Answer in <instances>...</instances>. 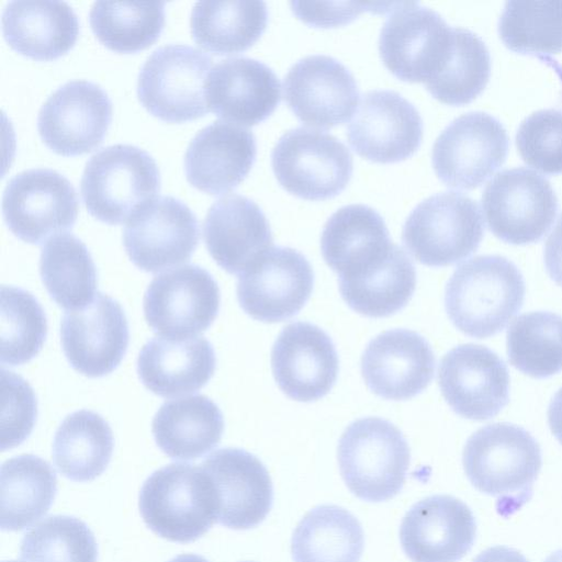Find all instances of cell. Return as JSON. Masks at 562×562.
I'll use <instances>...</instances> for the list:
<instances>
[{
	"instance_id": "10",
	"label": "cell",
	"mask_w": 562,
	"mask_h": 562,
	"mask_svg": "<svg viewBox=\"0 0 562 562\" xmlns=\"http://www.w3.org/2000/svg\"><path fill=\"white\" fill-rule=\"evenodd\" d=\"M482 207L490 231L513 245L538 241L551 227L558 198L536 170L515 167L497 172L485 186Z\"/></svg>"
},
{
	"instance_id": "15",
	"label": "cell",
	"mask_w": 562,
	"mask_h": 562,
	"mask_svg": "<svg viewBox=\"0 0 562 562\" xmlns=\"http://www.w3.org/2000/svg\"><path fill=\"white\" fill-rule=\"evenodd\" d=\"M314 272L307 259L290 247H271L243 271L237 300L246 314L265 323L295 316L308 301Z\"/></svg>"
},
{
	"instance_id": "45",
	"label": "cell",
	"mask_w": 562,
	"mask_h": 562,
	"mask_svg": "<svg viewBox=\"0 0 562 562\" xmlns=\"http://www.w3.org/2000/svg\"><path fill=\"white\" fill-rule=\"evenodd\" d=\"M1 450L22 443L32 432L37 401L31 385L14 372L1 369Z\"/></svg>"
},
{
	"instance_id": "23",
	"label": "cell",
	"mask_w": 562,
	"mask_h": 562,
	"mask_svg": "<svg viewBox=\"0 0 562 562\" xmlns=\"http://www.w3.org/2000/svg\"><path fill=\"white\" fill-rule=\"evenodd\" d=\"M476 522L471 509L450 495L415 503L400 527V541L412 562H458L472 548Z\"/></svg>"
},
{
	"instance_id": "12",
	"label": "cell",
	"mask_w": 562,
	"mask_h": 562,
	"mask_svg": "<svg viewBox=\"0 0 562 562\" xmlns=\"http://www.w3.org/2000/svg\"><path fill=\"white\" fill-rule=\"evenodd\" d=\"M78 207L72 183L49 168H31L14 175L2 195L7 226L31 244H41L50 235L71 228Z\"/></svg>"
},
{
	"instance_id": "11",
	"label": "cell",
	"mask_w": 562,
	"mask_h": 562,
	"mask_svg": "<svg viewBox=\"0 0 562 562\" xmlns=\"http://www.w3.org/2000/svg\"><path fill=\"white\" fill-rule=\"evenodd\" d=\"M508 146L507 132L495 116L471 111L441 131L432 146L431 162L446 186L469 190L503 165Z\"/></svg>"
},
{
	"instance_id": "16",
	"label": "cell",
	"mask_w": 562,
	"mask_h": 562,
	"mask_svg": "<svg viewBox=\"0 0 562 562\" xmlns=\"http://www.w3.org/2000/svg\"><path fill=\"white\" fill-rule=\"evenodd\" d=\"M112 120V102L98 83L74 79L59 86L42 104L37 130L55 153L74 156L92 150Z\"/></svg>"
},
{
	"instance_id": "19",
	"label": "cell",
	"mask_w": 562,
	"mask_h": 562,
	"mask_svg": "<svg viewBox=\"0 0 562 562\" xmlns=\"http://www.w3.org/2000/svg\"><path fill=\"white\" fill-rule=\"evenodd\" d=\"M60 340L70 366L89 378L117 368L126 353L130 331L121 304L98 292L87 306L67 312L60 323Z\"/></svg>"
},
{
	"instance_id": "26",
	"label": "cell",
	"mask_w": 562,
	"mask_h": 562,
	"mask_svg": "<svg viewBox=\"0 0 562 562\" xmlns=\"http://www.w3.org/2000/svg\"><path fill=\"white\" fill-rule=\"evenodd\" d=\"M205 98L217 116L251 126L273 113L281 99V87L278 76L262 61L229 57L210 70Z\"/></svg>"
},
{
	"instance_id": "30",
	"label": "cell",
	"mask_w": 562,
	"mask_h": 562,
	"mask_svg": "<svg viewBox=\"0 0 562 562\" xmlns=\"http://www.w3.org/2000/svg\"><path fill=\"white\" fill-rule=\"evenodd\" d=\"M1 21L10 46L35 59L65 54L79 34V19L65 1L13 0L4 5Z\"/></svg>"
},
{
	"instance_id": "29",
	"label": "cell",
	"mask_w": 562,
	"mask_h": 562,
	"mask_svg": "<svg viewBox=\"0 0 562 562\" xmlns=\"http://www.w3.org/2000/svg\"><path fill=\"white\" fill-rule=\"evenodd\" d=\"M215 368L214 348L203 337L157 336L144 345L137 358L142 383L161 397L196 392L209 382Z\"/></svg>"
},
{
	"instance_id": "49",
	"label": "cell",
	"mask_w": 562,
	"mask_h": 562,
	"mask_svg": "<svg viewBox=\"0 0 562 562\" xmlns=\"http://www.w3.org/2000/svg\"><path fill=\"white\" fill-rule=\"evenodd\" d=\"M548 424L553 436L562 445V387L557 391L549 404Z\"/></svg>"
},
{
	"instance_id": "9",
	"label": "cell",
	"mask_w": 562,
	"mask_h": 562,
	"mask_svg": "<svg viewBox=\"0 0 562 562\" xmlns=\"http://www.w3.org/2000/svg\"><path fill=\"white\" fill-rule=\"evenodd\" d=\"M271 165L279 183L305 200H326L349 183L350 150L331 134L306 127L292 128L278 139Z\"/></svg>"
},
{
	"instance_id": "42",
	"label": "cell",
	"mask_w": 562,
	"mask_h": 562,
	"mask_svg": "<svg viewBox=\"0 0 562 562\" xmlns=\"http://www.w3.org/2000/svg\"><path fill=\"white\" fill-rule=\"evenodd\" d=\"M1 363L20 366L41 351L47 335L46 315L36 297L15 286H1Z\"/></svg>"
},
{
	"instance_id": "14",
	"label": "cell",
	"mask_w": 562,
	"mask_h": 562,
	"mask_svg": "<svg viewBox=\"0 0 562 562\" xmlns=\"http://www.w3.org/2000/svg\"><path fill=\"white\" fill-rule=\"evenodd\" d=\"M199 237L198 217L172 195L155 196L142 205L123 229V244L131 261L151 273L189 261Z\"/></svg>"
},
{
	"instance_id": "36",
	"label": "cell",
	"mask_w": 562,
	"mask_h": 562,
	"mask_svg": "<svg viewBox=\"0 0 562 562\" xmlns=\"http://www.w3.org/2000/svg\"><path fill=\"white\" fill-rule=\"evenodd\" d=\"M113 448L109 424L99 414L82 409L68 415L56 430L53 459L65 477L89 482L104 472Z\"/></svg>"
},
{
	"instance_id": "52",
	"label": "cell",
	"mask_w": 562,
	"mask_h": 562,
	"mask_svg": "<svg viewBox=\"0 0 562 562\" xmlns=\"http://www.w3.org/2000/svg\"><path fill=\"white\" fill-rule=\"evenodd\" d=\"M8 562H16V561H8Z\"/></svg>"
},
{
	"instance_id": "18",
	"label": "cell",
	"mask_w": 562,
	"mask_h": 562,
	"mask_svg": "<svg viewBox=\"0 0 562 562\" xmlns=\"http://www.w3.org/2000/svg\"><path fill=\"white\" fill-rule=\"evenodd\" d=\"M424 124L417 109L393 90H371L360 100L347 126L353 150L374 162L411 157L420 146Z\"/></svg>"
},
{
	"instance_id": "37",
	"label": "cell",
	"mask_w": 562,
	"mask_h": 562,
	"mask_svg": "<svg viewBox=\"0 0 562 562\" xmlns=\"http://www.w3.org/2000/svg\"><path fill=\"white\" fill-rule=\"evenodd\" d=\"M165 1H95L89 21L95 36L119 52L150 45L165 24Z\"/></svg>"
},
{
	"instance_id": "25",
	"label": "cell",
	"mask_w": 562,
	"mask_h": 562,
	"mask_svg": "<svg viewBox=\"0 0 562 562\" xmlns=\"http://www.w3.org/2000/svg\"><path fill=\"white\" fill-rule=\"evenodd\" d=\"M200 465L217 493V522L243 530L256 527L267 517L273 487L268 470L257 457L244 449L223 448Z\"/></svg>"
},
{
	"instance_id": "47",
	"label": "cell",
	"mask_w": 562,
	"mask_h": 562,
	"mask_svg": "<svg viewBox=\"0 0 562 562\" xmlns=\"http://www.w3.org/2000/svg\"><path fill=\"white\" fill-rule=\"evenodd\" d=\"M543 257L547 273L562 286V213L546 241Z\"/></svg>"
},
{
	"instance_id": "21",
	"label": "cell",
	"mask_w": 562,
	"mask_h": 562,
	"mask_svg": "<svg viewBox=\"0 0 562 562\" xmlns=\"http://www.w3.org/2000/svg\"><path fill=\"white\" fill-rule=\"evenodd\" d=\"M396 247L383 217L364 204L337 210L321 237L323 258L338 274L339 283L369 277L389 261Z\"/></svg>"
},
{
	"instance_id": "31",
	"label": "cell",
	"mask_w": 562,
	"mask_h": 562,
	"mask_svg": "<svg viewBox=\"0 0 562 562\" xmlns=\"http://www.w3.org/2000/svg\"><path fill=\"white\" fill-rule=\"evenodd\" d=\"M151 431L157 446L168 457L193 460L218 445L224 417L211 398L192 395L165 402L154 416Z\"/></svg>"
},
{
	"instance_id": "39",
	"label": "cell",
	"mask_w": 562,
	"mask_h": 562,
	"mask_svg": "<svg viewBox=\"0 0 562 562\" xmlns=\"http://www.w3.org/2000/svg\"><path fill=\"white\" fill-rule=\"evenodd\" d=\"M415 288V266L400 246L390 260L371 276L339 283L341 297L348 306L374 318L390 316L405 307Z\"/></svg>"
},
{
	"instance_id": "24",
	"label": "cell",
	"mask_w": 562,
	"mask_h": 562,
	"mask_svg": "<svg viewBox=\"0 0 562 562\" xmlns=\"http://www.w3.org/2000/svg\"><path fill=\"white\" fill-rule=\"evenodd\" d=\"M436 359L428 341L416 331L396 328L379 334L361 357L367 386L385 400L403 401L431 382Z\"/></svg>"
},
{
	"instance_id": "1",
	"label": "cell",
	"mask_w": 562,
	"mask_h": 562,
	"mask_svg": "<svg viewBox=\"0 0 562 562\" xmlns=\"http://www.w3.org/2000/svg\"><path fill=\"white\" fill-rule=\"evenodd\" d=\"M526 285L507 258L484 255L461 263L447 282L445 308L463 334L487 338L502 331L521 308Z\"/></svg>"
},
{
	"instance_id": "48",
	"label": "cell",
	"mask_w": 562,
	"mask_h": 562,
	"mask_svg": "<svg viewBox=\"0 0 562 562\" xmlns=\"http://www.w3.org/2000/svg\"><path fill=\"white\" fill-rule=\"evenodd\" d=\"M473 562H528L517 550L496 546L481 552Z\"/></svg>"
},
{
	"instance_id": "17",
	"label": "cell",
	"mask_w": 562,
	"mask_h": 562,
	"mask_svg": "<svg viewBox=\"0 0 562 562\" xmlns=\"http://www.w3.org/2000/svg\"><path fill=\"white\" fill-rule=\"evenodd\" d=\"M438 383L452 411L472 420L495 417L509 400L505 362L481 345L465 344L448 351L439 364Z\"/></svg>"
},
{
	"instance_id": "3",
	"label": "cell",
	"mask_w": 562,
	"mask_h": 562,
	"mask_svg": "<svg viewBox=\"0 0 562 562\" xmlns=\"http://www.w3.org/2000/svg\"><path fill=\"white\" fill-rule=\"evenodd\" d=\"M462 464L471 484L510 507L531 494L542 464L541 449L529 431L509 423L486 425L472 434Z\"/></svg>"
},
{
	"instance_id": "8",
	"label": "cell",
	"mask_w": 562,
	"mask_h": 562,
	"mask_svg": "<svg viewBox=\"0 0 562 562\" xmlns=\"http://www.w3.org/2000/svg\"><path fill=\"white\" fill-rule=\"evenodd\" d=\"M454 27L418 2H395L379 37L384 66L398 79L426 85L445 67Z\"/></svg>"
},
{
	"instance_id": "33",
	"label": "cell",
	"mask_w": 562,
	"mask_h": 562,
	"mask_svg": "<svg viewBox=\"0 0 562 562\" xmlns=\"http://www.w3.org/2000/svg\"><path fill=\"white\" fill-rule=\"evenodd\" d=\"M364 536L359 520L337 505H321L297 524L291 539L294 562H359Z\"/></svg>"
},
{
	"instance_id": "40",
	"label": "cell",
	"mask_w": 562,
	"mask_h": 562,
	"mask_svg": "<svg viewBox=\"0 0 562 562\" xmlns=\"http://www.w3.org/2000/svg\"><path fill=\"white\" fill-rule=\"evenodd\" d=\"M491 75V56L483 40L472 31L454 27L453 48L442 70L425 85L440 102L461 105L485 88Z\"/></svg>"
},
{
	"instance_id": "41",
	"label": "cell",
	"mask_w": 562,
	"mask_h": 562,
	"mask_svg": "<svg viewBox=\"0 0 562 562\" xmlns=\"http://www.w3.org/2000/svg\"><path fill=\"white\" fill-rule=\"evenodd\" d=\"M497 30L504 44L521 54L562 50V1H507Z\"/></svg>"
},
{
	"instance_id": "28",
	"label": "cell",
	"mask_w": 562,
	"mask_h": 562,
	"mask_svg": "<svg viewBox=\"0 0 562 562\" xmlns=\"http://www.w3.org/2000/svg\"><path fill=\"white\" fill-rule=\"evenodd\" d=\"M256 154V138L250 130L213 121L196 132L186 149L187 180L207 193H225L245 179Z\"/></svg>"
},
{
	"instance_id": "51",
	"label": "cell",
	"mask_w": 562,
	"mask_h": 562,
	"mask_svg": "<svg viewBox=\"0 0 562 562\" xmlns=\"http://www.w3.org/2000/svg\"><path fill=\"white\" fill-rule=\"evenodd\" d=\"M543 562H562V549L550 554Z\"/></svg>"
},
{
	"instance_id": "5",
	"label": "cell",
	"mask_w": 562,
	"mask_h": 562,
	"mask_svg": "<svg viewBox=\"0 0 562 562\" xmlns=\"http://www.w3.org/2000/svg\"><path fill=\"white\" fill-rule=\"evenodd\" d=\"M160 189V171L146 150L114 144L95 151L86 162L80 192L91 215L108 224L127 221Z\"/></svg>"
},
{
	"instance_id": "13",
	"label": "cell",
	"mask_w": 562,
	"mask_h": 562,
	"mask_svg": "<svg viewBox=\"0 0 562 562\" xmlns=\"http://www.w3.org/2000/svg\"><path fill=\"white\" fill-rule=\"evenodd\" d=\"M220 302V288L211 273L186 265L156 276L146 289L143 307L155 333L184 339L211 326Z\"/></svg>"
},
{
	"instance_id": "35",
	"label": "cell",
	"mask_w": 562,
	"mask_h": 562,
	"mask_svg": "<svg viewBox=\"0 0 562 562\" xmlns=\"http://www.w3.org/2000/svg\"><path fill=\"white\" fill-rule=\"evenodd\" d=\"M40 274L53 301L68 312L87 306L97 295L95 265L74 234H57L43 245Z\"/></svg>"
},
{
	"instance_id": "27",
	"label": "cell",
	"mask_w": 562,
	"mask_h": 562,
	"mask_svg": "<svg viewBox=\"0 0 562 562\" xmlns=\"http://www.w3.org/2000/svg\"><path fill=\"white\" fill-rule=\"evenodd\" d=\"M203 238L214 261L231 274H240L273 247L265 213L240 194L213 202L203 221Z\"/></svg>"
},
{
	"instance_id": "2",
	"label": "cell",
	"mask_w": 562,
	"mask_h": 562,
	"mask_svg": "<svg viewBox=\"0 0 562 562\" xmlns=\"http://www.w3.org/2000/svg\"><path fill=\"white\" fill-rule=\"evenodd\" d=\"M138 506L147 527L172 542H192L217 521L214 484L201 465L190 463L153 472L140 488Z\"/></svg>"
},
{
	"instance_id": "20",
	"label": "cell",
	"mask_w": 562,
	"mask_h": 562,
	"mask_svg": "<svg viewBox=\"0 0 562 562\" xmlns=\"http://www.w3.org/2000/svg\"><path fill=\"white\" fill-rule=\"evenodd\" d=\"M284 100L305 124L330 128L351 117L359 89L350 70L334 57L310 55L291 66L283 81Z\"/></svg>"
},
{
	"instance_id": "34",
	"label": "cell",
	"mask_w": 562,
	"mask_h": 562,
	"mask_svg": "<svg viewBox=\"0 0 562 562\" xmlns=\"http://www.w3.org/2000/svg\"><path fill=\"white\" fill-rule=\"evenodd\" d=\"M268 9L263 1H196L190 14L194 41L217 54L238 53L263 33Z\"/></svg>"
},
{
	"instance_id": "44",
	"label": "cell",
	"mask_w": 562,
	"mask_h": 562,
	"mask_svg": "<svg viewBox=\"0 0 562 562\" xmlns=\"http://www.w3.org/2000/svg\"><path fill=\"white\" fill-rule=\"evenodd\" d=\"M516 145L529 166L544 173H561L562 110H538L525 117L516 133Z\"/></svg>"
},
{
	"instance_id": "22",
	"label": "cell",
	"mask_w": 562,
	"mask_h": 562,
	"mask_svg": "<svg viewBox=\"0 0 562 562\" xmlns=\"http://www.w3.org/2000/svg\"><path fill=\"white\" fill-rule=\"evenodd\" d=\"M271 368L280 390L290 398L312 402L334 386L339 370L330 337L307 322L286 325L271 350Z\"/></svg>"
},
{
	"instance_id": "6",
	"label": "cell",
	"mask_w": 562,
	"mask_h": 562,
	"mask_svg": "<svg viewBox=\"0 0 562 562\" xmlns=\"http://www.w3.org/2000/svg\"><path fill=\"white\" fill-rule=\"evenodd\" d=\"M484 235L476 201L456 191L422 201L407 216L402 232L406 249L423 265L445 267L474 252Z\"/></svg>"
},
{
	"instance_id": "32",
	"label": "cell",
	"mask_w": 562,
	"mask_h": 562,
	"mask_svg": "<svg viewBox=\"0 0 562 562\" xmlns=\"http://www.w3.org/2000/svg\"><path fill=\"white\" fill-rule=\"evenodd\" d=\"M1 529L19 531L45 515L57 492L52 465L34 454H21L1 465Z\"/></svg>"
},
{
	"instance_id": "46",
	"label": "cell",
	"mask_w": 562,
	"mask_h": 562,
	"mask_svg": "<svg viewBox=\"0 0 562 562\" xmlns=\"http://www.w3.org/2000/svg\"><path fill=\"white\" fill-rule=\"evenodd\" d=\"M395 2L359 3V2H303L292 1V12L303 22L318 26L331 27L351 22L366 10L390 12Z\"/></svg>"
},
{
	"instance_id": "43",
	"label": "cell",
	"mask_w": 562,
	"mask_h": 562,
	"mask_svg": "<svg viewBox=\"0 0 562 562\" xmlns=\"http://www.w3.org/2000/svg\"><path fill=\"white\" fill-rule=\"evenodd\" d=\"M20 557L23 562H97L98 546L82 520L53 515L24 535Z\"/></svg>"
},
{
	"instance_id": "50",
	"label": "cell",
	"mask_w": 562,
	"mask_h": 562,
	"mask_svg": "<svg viewBox=\"0 0 562 562\" xmlns=\"http://www.w3.org/2000/svg\"><path fill=\"white\" fill-rule=\"evenodd\" d=\"M168 562H209V561L201 555L193 554V553H187V554L177 555Z\"/></svg>"
},
{
	"instance_id": "38",
	"label": "cell",
	"mask_w": 562,
	"mask_h": 562,
	"mask_svg": "<svg viewBox=\"0 0 562 562\" xmlns=\"http://www.w3.org/2000/svg\"><path fill=\"white\" fill-rule=\"evenodd\" d=\"M510 364L520 372L544 379L562 371V316L552 312L519 315L506 335Z\"/></svg>"
},
{
	"instance_id": "4",
	"label": "cell",
	"mask_w": 562,
	"mask_h": 562,
	"mask_svg": "<svg viewBox=\"0 0 562 562\" xmlns=\"http://www.w3.org/2000/svg\"><path fill=\"white\" fill-rule=\"evenodd\" d=\"M349 491L367 502H384L402 490L411 461L408 443L390 422L364 417L351 423L337 448Z\"/></svg>"
},
{
	"instance_id": "7",
	"label": "cell",
	"mask_w": 562,
	"mask_h": 562,
	"mask_svg": "<svg viewBox=\"0 0 562 562\" xmlns=\"http://www.w3.org/2000/svg\"><path fill=\"white\" fill-rule=\"evenodd\" d=\"M212 57L182 43L155 48L137 76V97L153 115L169 122H184L209 111L205 81Z\"/></svg>"
}]
</instances>
